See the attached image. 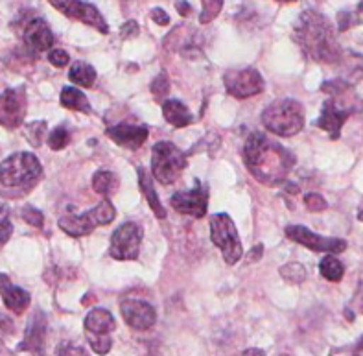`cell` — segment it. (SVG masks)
<instances>
[{"label":"cell","instance_id":"cell-27","mask_svg":"<svg viewBox=\"0 0 363 356\" xmlns=\"http://www.w3.org/2000/svg\"><path fill=\"white\" fill-rule=\"evenodd\" d=\"M203 10L199 15V23L208 24L212 19H216L220 15L221 8H223V0H201Z\"/></svg>","mask_w":363,"mask_h":356},{"label":"cell","instance_id":"cell-35","mask_svg":"<svg viewBox=\"0 0 363 356\" xmlns=\"http://www.w3.org/2000/svg\"><path fill=\"white\" fill-rule=\"evenodd\" d=\"M21 216H23L24 222L30 223L32 227H43V223H45V216H43L41 211H37L33 207H24Z\"/></svg>","mask_w":363,"mask_h":356},{"label":"cell","instance_id":"cell-34","mask_svg":"<svg viewBox=\"0 0 363 356\" xmlns=\"http://www.w3.org/2000/svg\"><path fill=\"white\" fill-rule=\"evenodd\" d=\"M304 205H306V208H308V211H312V213H321V211H325V208L328 207V204L325 201V198L319 194H315V192L304 196Z\"/></svg>","mask_w":363,"mask_h":356},{"label":"cell","instance_id":"cell-14","mask_svg":"<svg viewBox=\"0 0 363 356\" xmlns=\"http://www.w3.org/2000/svg\"><path fill=\"white\" fill-rule=\"evenodd\" d=\"M356 109L354 107H341L337 104L336 98H328L327 102L323 104V109H321V116L318 118V128L327 131L330 135V139H340L341 135V128L345 124V121L349 118Z\"/></svg>","mask_w":363,"mask_h":356},{"label":"cell","instance_id":"cell-5","mask_svg":"<svg viewBox=\"0 0 363 356\" xmlns=\"http://www.w3.org/2000/svg\"><path fill=\"white\" fill-rule=\"evenodd\" d=\"M116 211L111 201L104 199L96 207H92L89 213L83 214H67V216L60 218L61 231L67 233L69 236L79 238V236L91 235L96 226H107L115 220Z\"/></svg>","mask_w":363,"mask_h":356},{"label":"cell","instance_id":"cell-21","mask_svg":"<svg viewBox=\"0 0 363 356\" xmlns=\"http://www.w3.org/2000/svg\"><path fill=\"white\" fill-rule=\"evenodd\" d=\"M162 115H164L166 122L174 126V128H186L194 121L189 107L184 106L183 102H179V100H166L162 104Z\"/></svg>","mask_w":363,"mask_h":356},{"label":"cell","instance_id":"cell-41","mask_svg":"<svg viewBox=\"0 0 363 356\" xmlns=\"http://www.w3.org/2000/svg\"><path fill=\"white\" fill-rule=\"evenodd\" d=\"M262 253H264V245L262 244H258L255 245L253 250L249 251V255L245 257V262L251 264V262H257L258 259H262Z\"/></svg>","mask_w":363,"mask_h":356},{"label":"cell","instance_id":"cell-18","mask_svg":"<svg viewBox=\"0 0 363 356\" xmlns=\"http://www.w3.org/2000/svg\"><path fill=\"white\" fill-rule=\"evenodd\" d=\"M146 126H133V124H116L113 128H107V137L115 140L118 146H124L129 150H138L147 140Z\"/></svg>","mask_w":363,"mask_h":356},{"label":"cell","instance_id":"cell-15","mask_svg":"<svg viewBox=\"0 0 363 356\" xmlns=\"http://www.w3.org/2000/svg\"><path fill=\"white\" fill-rule=\"evenodd\" d=\"M120 312L124 316L125 323L137 330H147L157 321V312L150 303L140 299H125L120 305Z\"/></svg>","mask_w":363,"mask_h":356},{"label":"cell","instance_id":"cell-46","mask_svg":"<svg viewBox=\"0 0 363 356\" xmlns=\"http://www.w3.org/2000/svg\"><path fill=\"white\" fill-rule=\"evenodd\" d=\"M354 356H363V340L362 342L358 343V347H356V351H354Z\"/></svg>","mask_w":363,"mask_h":356},{"label":"cell","instance_id":"cell-26","mask_svg":"<svg viewBox=\"0 0 363 356\" xmlns=\"http://www.w3.org/2000/svg\"><path fill=\"white\" fill-rule=\"evenodd\" d=\"M319 269H321L323 277L330 282H340L341 279H343V273H345L343 264H341L336 257H332V255H327V257L321 260Z\"/></svg>","mask_w":363,"mask_h":356},{"label":"cell","instance_id":"cell-2","mask_svg":"<svg viewBox=\"0 0 363 356\" xmlns=\"http://www.w3.org/2000/svg\"><path fill=\"white\" fill-rule=\"evenodd\" d=\"M294 39L301 50L318 63H337L343 57L330 21L319 11L306 10L294 26Z\"/></svg>","mask_w":363,"mask_h":356},{"label":"cell","instance_id":"cell-1","mask_svg":"<svg viewBox=\"0 0 363 356\" xmlns=\"http://www.w3.org/2000/svg\"><path fill=\"white\" fill-rule=\"evenodd\" d=\"M247 170L266 185H281L295 167V155L264 133H251L244 146Z\"/></svg>","mask_w":363,"mask_h":356},{"label":"cell","instance_id":"cell-42","mask_svg":"<svg viewBox=\"0 0 363 356\" xmlns=\"http://www.w3.org/2000/svg\"><path fill=\"white\" fill-rule=\"evenodd\" d=\"M175 8H177V11H179L183 17L190 15V11H192V8H190L189 2H183V0H181V2H177V4H175Z\"/></svg>","mask_w":363,"mask_h":356},{"label":"cell","instance_id":"cell-19","mask_svg":"<svg viewBox=\"0 0 363 356\" xmlns=\"http://www.w3.org/2000/svg\"><path fill=\"white\" fill-rule=\"evenodd\" d=\"M0 296H2L6 308H9L15 314H23L24 310L30 306V299H32L26 290L15 287L4 273H0Z\"/></svg>","mask_w":363,"mask_h":356},{"label":"cell","instance_id":"cell-37","mask_svg":"<svg viewBox=\"0 0 363 356\" xmlns=\"http://www.w3.org/2000/svg\"><path fill=\"white\" fill-rule=\"evenodd\" d=\"M48 61H50L54 67H57V69H63V67L69 65L70 57L65 50H61V48H55V50L48 52Z\"/></svg>","mask_w":363,"mask_h":356},{"label":"cell","instance_id":"cell-36","mask_svg":"<svg viewBox=\"0 0 363 356\" xmlns=\"http://www.w3.org/2000/svg\"><path fill=\"white\" fill-rule=\"evenodd\" d=\"M356 24H359V19L358 15L352 13V11L345 10L337 13V28H340V32H345V30L352 28Z\"/></svg>","mask_w":363,"mask_h":356},{"label":"cell","instance_id":"cell-32","mask_svg":"<svg viewBox=\"0 0 363 356\" xmlns=\"http://www.w3.org/2000/svg\"><path fill=\"white\" fill-rule=\"evenodd\" d=\"M46 131V122L39 121V122H32V124L26 126V137L28 140H30V144L32 146H41L43 143V135H45Z\"/></svg>","mask_w":363,"mask_h":356},{"label":"cell","instance_id":"cell-33","mask_svg":"<svg viewBox=\"0 0 363 356\" xmlns=\"http://www.w3.org/2000/svg\"><path fill=\"white\" fill-rule=\"evenodd\" d=\"M168 91H170V79H168L166 72H162L161 76H157V78L153 79L152 93H153V96L159 100V98L166 96V94H168Z\"/></svg>","mask_w":363,"mask_h":356},{"label":"cell","instance_id":"cell-38","mask_svg":"<svg viewBox=\"0 0 363 356\" xmlns=\"http://www.w3.org/2000/svg\"><path fill=\"white\" fill-rule=\"evenodd\" d=\"M57 356H87L85 349L79 345H74V343H63L57 351Z\"/></svg>","mask_w":363,"mask_h":356},{"label":"cell","instance_id":"cell-13","mask_svg":"<svg viewBox=\"0 0 363 356\" xmlns=\"http://www.w3.org/2000/svg\"><path fill=\"white\" fill-rule=\"evenodd\" d=\"M172 207L181 214H189L194 218H203L208 207V189L205 183L196 179V185L189 192H177L170 198Z\"/></svg>","mask_w":363,"mask_h":356},{"label":"cell","instance_id":"cell-10","mask_svg":"<svg viewBox=\"0 0 363 356\" xmlns=\"http://www.w3.org/2000/svg\"><path fill=\"white\" fill-rule=\"evenodd\" d=\"M48 2L54 6L55 10L67 15L69 19H76L83 24H89L100 33H109V26H107L106 19L89 2H83V0H48Z\"/></svg>","mask_w":363,"mask_h":356},{"label":"cell","instance_id":"cell-43","mask_svg":"<svg viewBox=\"0 0 363 356\" xmlns=\"http://www.w3.org/2000/svg\"><path fill=\"white\" fill-rule=\"evenodd\" d=\"M284 190L288 192V194H299V187L294 185V183H288Z\"/></svg>","mask_w":363,"mask_h":356},{"label":"cell","instance_id":"cell-20","mask_svg":"<svg viewBox=\"0 0 363 356\" xmlns=\"http://www.w3.org/2000/svg\"><path fill=\"white\" fill-rule=\"evenodd\" d=\"M115 318L109 310L94 308L85 318V333L87 334H109L115 330Z\"/></svg>","mask_w":363,"mask_h":356},{"label":"cell","instance_id":"cell-23","mask_svg":"<svg viewBox=\"0 0 363 356\" xmlns=\"http://www.w3.org/2000/svg\"><path fill=\"white\" fill-rule=\"evenodd\" d=\"M61 106L72 111H82V113H91V104H89L87 96L76 87H63L60 98Z\"/></svg>","mask_w":363,"mask_h":356},{"label":"cell","instance_id":"cell-22","mask_svg":"<svg viewBox=\"0 0 363 356\" xmlns=\"http://www.w3.org/2000/svg\"><path fill=\"white\" fill-rule=\"evenodd\" d=\"M137 172H138V185H140L143 194L146 196L147 204H150V207H152L153 214L162 220V218H166V211L164 207H162L161 199L157 198V192L155 189H153V179L150 177V174H147L144 168H137Z\"/></svg>","mask_w":363,"mask_h":356},{"label":"cell","instance_id":"cell-49","mask_svg":"<svg viewBox=\"0 0 363 356\" xmlns=\"http://www.w3.org/2000/svg\"><path fill=\"white\" fill-rule=\"evenodd\" d=\"M282 356H286V355H282Z\"/></svg>","mask_w":363,"mask_h":356},{"label":"cell","instance_id":"cell-16","mask_svg":"<svg viewBox=\"0 0 363 356\" xmlns=\"http://www.w3.org/2000/svg\"><path fill=\"white\" fill-rule=\"evenodd\" d=\"M45 343H46V316L43 312H35L33 318L24 333L23 343L18 345V351H28L35 356L45 355Z\"/></svg>","mask_w":363,"mask_h":356},{"label":"cell","instance_id":"cell-25","mask_svg":"<svg viewBox=\"0 0 363 356\" xmlns=\"http://www.w3.org/2000/svg\"><path fill=\"white\" fill-rule=\"evenodd\" d=\"M118 187V181H116V176L113 172H107V170H100L94 174L92 177V189L94 192H98L100 196H109L113 194Z\"/></svg>","mask_w":363,"mask_h":356},{"label":"cell","instance_id":"cell-29","mask_svg":"<svg viewBox=\"0 0 363 356\" xmlns=\"http://www.w3.org/2000/svg\"><path fill=\"white\" fill-rule=\"evenodd\" d=\"M69 140H70V135L69 131L65 130L63 126L55 128V130L48 135V146H50V150H54V152H60V150L67 148Z\"/></svg>","mask_w":363,"mask_h":356},{"label":"cell","instance_id":"cell-17","mask_svg":"<svg viewBox=\"0 0 363 356\" xmlns=\"http://www.w3.org/2000/svg\"><path fill=\"white\" fill-rule=\"evenodd\" d=\"M24 45L32 52H46L54 47V33L45 19H32L24 28Z\"/></svg>","mask_w":363,"mask_h":356},{"label":"cell","instance_id":"cell-9","mask_svg":"<svg viewBox=\"0 0 363 356\" xmlns=\"http://www.w3.org/2000/svg\"><path fill=\"white\" fill-rule=\"evenodd\" d=\"M227 93L235 98H251L264 91V78L257 69L227 70L223 76Z\"/></svg>","mask_w":363,"mask_h":356},{"label":"cell","instance_id":"cell-12","mask_svg":"<svg viewBox=\"0 0 363 356\" xmlns=\"http://www.w3.org/2000/svg\"><path fill=\"white\" fill-rule=\"evenodd\" d=\"M26 116V91L24 87L8 89L0 94V126L15 130L23 126Z\"/></svg>","mask_w":363,"mask_h":356},{"label":"cell","instance_id":"cell-28","mask_svg":"<svg viewBox=\"0 0 363 356\" xmlns=\"http://www.w3.org/2000/svg\"><path fill=\"white\" fill-rule=\"evenodd\" d=\"M281 275L286 279V281L294 282V284H301V282L306 279V269H304L303 264L291 262V264H286V266H282Z\"/></svg>","mask_w":363,"mask_h":356},{"label":"cell","instance_id":"cell-11","mask_svg":"<svg viewBox=\"0 0 363 356\" xmlns=\"http://www.w3.org/2000/svg\"><path fill=\"white\" fill-rule=\"evenodd\" d=\"M286 236L290 240L297 242V244L304 245L312 251H318V253H343L347 250V242L341 240V238H325V236H319L315 233H312L310 229L303 226H288L286 227Z\"/></svg>","mask_w":363,"mask_h":356},{"label":"cell","instance_id":"cell-7","mask_svg":"<svg viewBox=\"0 0 363 356\" xmlns=\"http://www.w3.org/2000/svg\"><path fill=\"white\" fill-rule=\"evenodd\" d=\"M211 238L214 245L221 250L227 264H236L242 259L244 247H242V242H240L235 222L230 220L229 214L220 213L211 218Z\"/></svg>","mask_w":363,"mask_h":356},{"label":"cell","instance_id":"cell-44","mask_svg":"<svg viewBox=\"0 0 363 356\" xmlns=\"http://www.w3.org/2000/svg\"><path fill=\"white\" fill-rule=\"evenodd\" d=\"M0 356H15V355L11 351H9V349L4 345V343L0 342Z\"/></svg>","mask_w":363,"mask_h":356},{"label":"cell","instance_id":"cell-31","mask_svg":"<svg viewBox=\"0 0 363 356\" xmlns=\"http://www.w3.org/2000/svg\"><path fill=\"white\" fill-rule=\"evenodd\" d=\"M13 233V226L9 220L8 205L0 204V245H4L9 240V236Z\"/></svg>","mask_w":363,"mask_h":356},{"label":"cell","instance_id":"cell-45","mask_svg":"<svg viewBox=\"0 0 363 356\" xmlns=\"http://www.w3.org/2000/svg\"><path fill=\"white\" fill-rule=\"evenodd\" d=\"M244 356H266L262 351H258V349H249V351L244 352Z\"/></svg>","mask_w":363,"mask_h":356},{"label":"cell","instance_id":"cell-4","mask_svg":"<svg viewBox=\"0 0 363 356\" xmlns=\"http://www.w3.org/2000/svg\"><path fill=\"white\" fill-rule=\"evenodd\" d=\"M41 162L30 152L13 153L0 165V183L11 189L32 185L41 177Z\"/></svg>","mask_w":363,"mask_h":356},{"label":"cell","instance_id":"cell-24","mask_svg":"<svg viewBox=\"0 0 363 356\" xmlns=\"http://www.w3.org/2000/svg\"><path fill=\"white\" fill-rule=\"evenodd\" d=\"M69 78L72 84L79 85V87H92V85H94V79H96V70H94L92 65H89V63L78 61V63H74V65L70 67Z\"/></svg>","mask_w":363,"mask_h":356},{"label":"cell","instance_id":"cell-6","mask_svg":"<svg viewBox=\"0 0 363 356\" xmlns=\"http://www.w3.org/2000/svg\"><path fill=\"white\" fill-rule=\"evenodd\" d=\"M184 168H186V155L175 144L162 140V143H157L153 146L152 170L153 177L159 183H162V185L175 183L177 177L183 174Z\"/></svg>","mask_w":363,"mask_h":356},{"label":"cell","instance_id":"cell-3","mask_svg":"<svg viewBox=\"0 0 363 356\" xmlns=\"http://www.w3.org/2000/svg\"><path fill=\"white\" fill-rule=\"evenodd\" d=\"M262 124L279 137H294L304 128V109L297 100L284 98L269 104L262 113Z\"/></svg>","mask_w":363,"mask_h":356},{"label":"cell","instance_id":"cell-40","mask_svg":"<svg viewBox=\"0 0 363 356\" xmlns=\"http://www.w3.org/2000/svg\"><path fill=\"white\" fill-rule=\"evenodd\" d=\"M152 19L153 23L161 24V26H168V24H170V17H168V13H166L164 10H161V8H153Z\"/></svg>","mask_w":363,"mask_h":356},{"label":"cell","instance_id":"cell-48","mask_svg":"<svg viewBox=\"0 0 363 356\" xmlns=\"http://www.w3.org/2000/svg\"><path fill=\"white\" fill-rule=\"evenodd\" d=\"M358 8H359V11H362V13H363V0H362V2H359Z\"/></svg>","mask_w":363,"mask_h":356},{"label":"cell","instance_id":"cell-39","mask_svg":"<svg viewBox=\"0 0 363 356\" xmlns=\"http://www.w3.org/2000/svg\"><path fill=\"white\" fill-rule=\"evenodd\" d=\"M138 24L137 21H128L125 24H122V28H120V35H122V39H133L138 35Z\"/></svg>","mask_w":363,"mask_h":356},{"label":"cell","instance_id":"cell-8","mask_svg":"<svg viewBox=\"0 0 363 356\" xmlns=\"http://www.w3.org/2000/svg\"><path fill=\"white\" fill-rule=\"evenodd\" d=\"M143 229L133 222H125L111 236L109 255L116 260H135L140 253Z\"/></svg>","mask_w":363,"mask_h":356},{"label":"cell","instance_id":"cell-47","mask_svg":"<svg viewBox=\"0 0 363 356\" xmlns=\"http://www.w3.org/2000/svg\"><path fill=\"white\" fill-rule=\"evenodd\" d=\"M277 2H282V4H288V2H297V0H277Z\"/></svg>","mask_w":363,"mask_h":356},{"label":"cell","instance_id":"cell-30","mask_svg":"<svg viewBox=\"0 0 363 356\" xmlns=\"http://www.w3.org/2000/svg\"><path fill=\"white\" fill-rule=\"evenodd\" d=\"M87 340L91 343L92 351L98 352L100 356H106L111 351V345H113L109 334H106V336L104 334H87Z\"/></svg>","mask_w":363,"mask_h":356}]
</instances>
